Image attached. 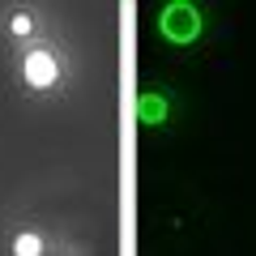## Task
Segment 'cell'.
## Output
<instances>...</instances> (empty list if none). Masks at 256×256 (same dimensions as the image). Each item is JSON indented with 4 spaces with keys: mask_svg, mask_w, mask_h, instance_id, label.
Masks as SVG:
<instances>
[{
    "mask_svg": "<svg viewBox=\"0 0 256 256\" xmlns=\"http://www.w3.org/2000/svg\"><path fill=\"white\" fill-rule=\"evenodd\" d=\"M56 77H60V64H56L47 52L26 56V82H30V86H52Z\"/></svg>",
    "mask_w": 256,
    "mask_h": 256,
    "instance_id": "obj_1",
    "label": "cell"
},
{
    "mask_svg": "<svg viewBox=\"0 0 256 256\" xmlns=\"http://www.w3.org/2000/svg\"><path fill=\"white\" fill-rule=\"evenodd\" d=\"M38 252H43V239H38V235H30V230L13 239V256H38Z\"/></svg>",
    "mask_w": 256,
    "mask_h": 256,
    "instance_id": "obj_2",
    "label": "cell"
},
{
    "mask_svg": "<svg viewBox=\"0 0 256 256\" xmlns=\"http://www.w3.org/2000/svg\"><path fill=\"white\" fill-rule=\"evenodd\" d=\"M26 30H30V18H22V13H18V18H13V34H26Z\"/></svg>",
    "mask_w": 256,
    "mask_h": 256,
    "instance_id": "obj_3",
    "label": "cell"
}]
</instances>
